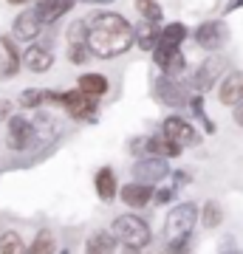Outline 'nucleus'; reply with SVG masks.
I'll list each match as a JSON object with an SVG mask.
<instances>
[{
    "instance_id": "nucleus-1",
    "label": "nucleus",
    "mask_w": 243,
    "mask_h": 254,
    "mask_svg": "<svg viewBox=\"0 0 243 254\" xmlns=\"http://www.w3.org/2000/svg\"><path fill=\"white\" fill-rule=\"evenodd\" d=\"M88 51L96 60H113L133 48V23L119 11L99 9L88 20Z\"/></svg>"
},
{
    "instance_id": "nucleus-2",
    "label": "nucleus",
    "mask_w": 243,
    "mask_h": 254,
    "mask_svg": "<svg viewBox=\"0 0 243 254\" xmlns=\"http://www.w3.org/2000/svg\"><path fill=\"white\" fill-rule=\"evenodd\" d=\"M110 235L116 237L119 246H130V249H147L153 243V229L144 218L133 215V212H125L119 215L113 223H110Z\"/></svg>"
},
{
    "instance_id": "nucleus-3",
    "label": "nucleus",
    "mask_w": 243,
    "mask_h": 254,
    "mask_svg": "<svg viewBox=\"0 0 243 254\" xmlns=\"http://www.w3.org/2000/svg\"><path fill=\"white\" fill-rule=\"evenodd\" d=\"M198 212H201L198 203H192V200H184L178 206H172L167 212V218H164V237H167V243L192 237V232L198 226Z\"/></svg>"
},
{
    "instance_id": "nucleus-4",
    "label": "nucleus",
    "mask_w": 243,
    "mask_h": 254,
    "mask_svg": "<svg viewBox=\"0 0 243 254\" xmlns=\"http://www.w3.org/2000/svg\"><path fill=\"white\" fill-rule=\"evenodd\" d=\"M189 37V28L184 26V23H167V26L162 28V34H159V46L153 48V63L159 65V68H167V63H170L172 57L181 51V46H184V40Z\"/></svg>"
},
{
    "instance_id": "nucleus-5",
    "label": "nucleus",
    "mask_w": 243,
    "mask_h": 254,
    "mask_svg": "<svg viewBox=\"0 0 243 254\" xmlns=\"http://www.w3.org/2000/svg\"><path fill=\"white\" fill-rule=\"evenodd\" d=\"M34 141H37V127L31 119L20 116V113L6 119V144H9V150L26 153V150H31Z\"/></svg>"
},
{
    "instance_id": "nucleus-6",
    "label": "nucleus",
    "mask_w": 243,
    "mask_h": 254,
    "mask_svg": "<svg viewBox=\"0 0 243 254\" xmlns=\"http://www.w3.org/2000/svg\"><path fill=\"white\" fill-rule=\"evenodd\" d=\"M224 76H226V60L224 57L221 54L207 57V60H201L198 71H195V76H192V91L204 96V93H209L212 88H218Z\"/></svg>"
},
{
    "instance_id": "nucleus-7",
    "label": "nucleus",
    "mask_w": 243,
    "mask_h": 254,
    "mask_svg": "<svg viewBox=\"0 0 243 254\" xmlns=\"http://www.w3.org/2000/svg\"><path fill=\"white\" fill-rule=\"evenodd\" d=\"M192 40L201 51H209V54H218L221 48L226 46L229 40V28H226L224 20H204L195 31H192Z\"/></svg>"
},
{
    "instance_id": "nucleus-8",
    "label": "nucleus",
    "mask_w": 243,
    "mask_h": 254,
    "mask_svg": "<svg viewBox=\"0 0 243 254\" xmlns=\"http://www.w3.org/2000/svg\"><path fill=\"white\" fill-rule=\"evenodd\" d=\"M57 105H63L65 113L77 122H96V110H99V99H90L85 96L82 91H63L60 93V102Z\"/></svg>"
},
{
    "instance_id": "nucleus-9",
    "label": "nucleus",
    "mask_w": 243,
    "mask_h": 254,
    "mask_svg": "<svg viewBox=\"0 0 243 254\" xmlns=\"http://www.w3.org/2000/svg\"><path fill=\"white\" fill-rule=\"evenodd\" d=\"M170 164L167 158H153V155H147V158H139L133 164V181L136 184H144V187H156V184H162L164 178H170Z\"/></svg>"
},
{
    "instance_id": "nucleus-10",
    "label": "nucleus",
    "mask_w": 243,
    "mask_h": 254,
    "mask_svg": "<svg viewBox=\"0 0 243 254\" xmlns=\"http://www.w3.org/2000/svg\"><path fill=\"white\" fill-rule=\"evenodd\" d=\"M162 136L167 138V141H172L175 147H181V150H184V147H189V144H198V141H201L198 130L189 125L187 119L175 116V113H172V116H167V119L162 122Z\"/></svg>"
},
{
    "instance_id": "nucleus-11",
    "label": "nucleus",
    "mask_w": 243,
    "mask_h": 254,
    "mask_svg": "<svg viewBox=\"0 0 243 254\" xmlns=\"http://www.w3.org/2000/svg\"><path fill=\"white\" fill-rule=\"evenodd\" d=\"M153 91H156V96L162 99V105H167V108H181V105H187L189 96H192L189 88L181 79H172V76H164V73L156 79Z\"/></svg>"
},
{
    "instance_id": "nucleus-12",
    "label": "nucleus",
    "mask_w": 243,
    "mask_h": 254,
    "mask_svg": "<svg viewBox=\"0 0 243 254\" xmlns=\"http://www.w3.org/2000/svg\"><path fill=\"white\" fill-rule=\"evenodd\" d=\"M40 31H43V23L34 14V9H23L14 17V23H11V40L14 43H28L31 46L37 37H40Z\"/></svg>"
},
{
    "instance_id": "nucleus-13",
    "label": "nucleus",
    "mask_w": 243,
    "mask_h": 254,
    "mask_svg": "<svg viewBox=\"0 0 243 254\" xmlns=\"http://www.w3.org/2000/svg\"><path fill=\"white\" fill-rule=\"evenodd\" d=\"M20 65L31 73H45L54 68V51L48 46H40V43H31V46L20 54Z\"/></svg>"
},
{
    "instance_id": "nucleus-14",
    "label": "nucleus",
    "mask_w": 243,
    "mask_h": 254,
    "mask_svg": "<svg viewBox=\"0 0 243 254\" xmlns=\"http://www.w3.org/2000/svg\"><path fill=\"white\" fill-rule=\"evenodd\" d=\"M218 99L226 108H238L243 102V71H229L218 85Z\"/></svg>"
},
{
    "instance_id": "nucleus-15",
    "label": "nucleus",
    "mask_w": 243,
    "mask_h": 254,
    "mask_svg": "<svg viewBox=\"0 0 243 254\" xmlns=\"http://www.w3.org/2000/svg\"><path fill=\"white\" fill-rule=\"evenodd\" d=\"M74 6H77V0H37L34 14L40 17L43 26H54L57 20L63 17V14H68Z\"/></svg>"
},
{
    "instance_id": "nucleus-16",
    "label": "nucleus",
    "mask_w": 243,
    "mask_h": 254,
    "mask_svg": "<svg viewBox=\"0 0 243 254\" xmlns=\"http://www.w3.org/2000/svg\"><path fill=\"white\" fill-rule=\"evenodd\" d=\"M119 198L125 203L127 209H142L147 203H153V187H144V184H125V187H119Z\"/></svg>"
},
{
    "instance_id": "nucleus-17",
    "label": "nucleus",
    "mask_w": 243,
    "mask_h": 254,
    "mask_svg": "<svg viewBox=\"0 0 243 254\" xmlns=\"http://www.w3.org/2000/svg\"><path fill=\"white\" fill-rule=\"evenodd\" d=\"M23 65H20V51L11 34L0 37V76H14Z\"/></svg>"
},
{
    "instance_id": "nucleus-18",
    "label": "nucleus",
    "mask_w": 243,
    "mask_h": 254,
    "mask_svg": "<svg viewBox=\"0 0 243 254\" xmlns=\"http://www.w3.org/2000/svg\"><path fill=\"white\" fill-rule=\"evenodd\" d=\"M93 190L99 195L102 203H110V200L119 195V181H116V173L113 167H99L96 175H93Z\"/></svg>"
},
{
    "instance_id": "nucleus-19",
    "label": "nucleus",
    "mask_w": 243,
    "mask_h": 254,
    "mask_svg": "<svg viewBox=\"0 0 243 254\" xmlns=\"http://www.w3.org/2000/svg\"><path fill=\"white\" fill-rule=\"evenodd\" d=\"M77 91H82L85 96H90V99H102L105 93L110 91V79L105 76V73H82L80 79H77Z\"/></svg>"
},
{
    "instance_id": "nucleus-20",
    "label": "nucleus",
    "mask_w": 243,
    "mask_h": 254,
    "mask_svg": "<svg viewBox=\"0 0 243 254\" xmlns=\"http://www.w3.org/2000/svg\"><path fill=\"white\" fill-rule=\"evenodd\" d=\"M48 102H60V91H43V88H26V91H20L17 96V105L23 110H37L48 105Z\"/></svg>"
},
{
    "instance_id": "nucleus-21",
    "label": "nucleus",
    "mask_w": 243,
    "mask_h": 254,
    "mask_svg": "<svg viewBox=\"0 0 243 254\" xmlns=\"http://www.w3.org/2000/svg\"><path fill=\"white\" fill-rule=\"evenodd\" d=\"M184 153L181 147H175L172 141H167V138L159 133V136H147V141H144V158L147 155H153V158H178V155Z\"/></svg>"
},
{
    "instance_id": "nucleus-22",
    "label": "nucleus",
    "mask_w": 243,
    "mask_h": 254,
    "mask_svg": "<svg viewBox=\"0 0 243 254\" xmlns=\"http://www.w3.org/2000/svg\"><path fill=\"white\" fill-rule=\"evenodd\" d=\"M159 34H162L159 23H147V20H142V23H136L133 26V43L142 48V51H150V54H153V48L159 46Z\"/></svg>"
},
{
    "instance_id": "nucleus-23",
    "label": "nucleus",
    "mask_w": 243,
    "mask_h": 254,
    "mask_svg": "<svg viewBox=\"0 0 243 254\" xmlns=\"http://www.w3.org/2000/svg\"><path fill=\"white\" fill-rule=\"evenodd\" d=\"M119 252V243L116 237L110 235V229H99L88 237L85 243V254H116Z\"/></svg>"
},
{
    "instance_id": "nucleus-24",
    "label": "nucleus",
    "mask_w": 243,
    "mask_h": 254,
    "mask_svg": "<svg viewBox=\"0 0 243 254\" xmlns=\"http://www.w3.org/2000/svg\"><path fill=\"white\" fill-rule=\"evenodd\" d=\"M23 254H57V237L51 229H40Z\"/></svg>"
},
{
    "instance_id": "nucleus-25",
    "label": "nucleus",
    "mask_w": 243,
    "mask_h": 254,
    "mask_svg": "<svg viewBox=\"0 0 243 254\" xmlns=\"http://www.w3.org/2000/svg\"><path fill=\"white\" fill-rule=\"evenodd\" d=\"M198 223L204 229H218L221 223H224V206L218 203V200H207L204 206H201V212H198Z\"/></svg>"
},
{
    "instance_id": "nucleus-26",
    "label": "nucleus",
    "mask_w": 243,
    "mask_h": 254,
    "mask_svg": "<svg viewBox=\"0 0 243 254\" xmlns=\"http://www.w3.org/2000/svg\"><path fill=\"white\" fill-rule=\"evenodd\" d=\"M136 3V11L142 14V20L147 23H162L164 11H162V3L159 0H133Z\"/></svg>"
},
{
    "instance_id": "nucleus-27",
    "label": "nucleus",
    "mask_w": 243,
    "mask_h": 254,
    "mask_svg": "<svg viewBox=\"0 0 243 254\" xmlns=\"http://www.w3.org/2000/svg\"><path fill=\"white\" fill-rule=\"evenodd\" d=\"M26 246H23V237L17 232H3L0 235V254H23Z\"/></svg>"
},
{
    "instance_id": "nucleus-28",
    "label": "nucleus",
    "mask_w": 243,
    "mask_h": 254,
    "mask_svg": "<svg viewBox=\"0 0 243 254\" xmlns=\"http://www.w3.org/2000/svg\"><path fill=\"white\" fill-rule=\"evenodd\" d=\"M65 37H68V46H88V23L85 20H74L68 26V31H65Z\"/></svg>"
},
{
    "instance_id": "nucleus-29",
    "label": "nucleus",
    "mask_w": 243,
    "mask_h": 254,
    "mask_svg": "<svg viewBox=\"0 0 243 254\" xmlns=\"http://www.w3.org/2000/svg\"><path fill=\"white\" fill-rule=\"evenodd\" d=\"M88 60H90L88 46H68V63H74V65H85Z\"/></svg>"
},
{
    "instance_id": "nucleus-30",
    "label": "nucleus",
    "mask_w": 243,
    "mask_h": 254,
    "mask_svg": "<svg viewBox=\"0 0 243 254\" xmlns=\"http://www.w3.org/2000/svg\"><path fill=\"white\" fill-rule=\"evenodd\" d=\"M167 254H192V237H187V240H175V243H167Z\"/></svg>"
},
{
    "instance_id": "nucleus-31",
    "label": "nucleus",
    "mask_w": 243,
    "mask_h": 254,
    "mask_svg": "<svg viewBox=\"0 0 243 254\" xmlns=\"http://www.w3.org/2000/svg\"><path fill=\"white\" fill-rule=\"evenodd\" d=\"M175 198V190L172 187H164V190H153V203L156 206H164V203H170Z\"/></svg>"
},
{
    "instance_id": "nucleus-32",
    "label": "nucleus",
    "mask_w": 243,
    "mask_h": 254,
    "mask_svg": "<svg viewBox=\"0 0 243 254\" xmlns=\"http://www.w3.org/2000/svg\"><path fill=\"white\" fill-rule=\"evenodd\" d=\"M189 110H192V113H195V116H204V113H207V110H204V96H201V93H192V96H189Z\"/></svg>"
},
{
    "instance_id": "nucleus-33",
    "label": "nucleus",
    "mask_w": 243,
    "mask_h": 254,
    "mask_svg": "<svg viewBox=\"0 0 243 254\" xmlns=\"http://www.w3.org/2000/svg\"><path fill=\"white\" fill-rule=\"evenodd\" d=\"M170 175H172V190H178V187H184V184L189 181L187 170H175V173H170Z\"/></svg>"
},
{
    "instance_id": "nucleus-34",
    "label": "nucleus",
    "mask_w": 243,
    "mask_h": 254,
    "mask_svg": "<svg viewBox=\"0 0 243 254\" xmlns=\"http://www.w3.org/2000/svg\"><path fill=\"white\" fill-rule=\"evenodd\" d=\"M232 116H235V125L243 127V102L238 105V108H232Z\"/></svg>"
},
{
    "instance_id": "nucleus-35",
    "label": "nucleus",
    "mask_w": 243,
    "mask_h": 254,
    "mask_svg": "<svg viewBox=\"0 0 243 254\" xmlns=\"http://www.w3.org/2000/svg\"><path fill=\"white\" fill-rule=\"evenodd\" d=\"M235 9H243V0H229V3H226V9H224V14H232Z\"/></svg>"
},
{
    "instance_id": "nucleus-36",
    "label": "nucleus",
    "mask_w": 243,
    "mask_h": 254,
    "mask_svg": "<svg viewBox=\"0 0 243 254\" xmlns=\"http://www.w3.org/2000/svg\"><path fill=\"white\" fill-rule=\"evenodd\" d=\"M119 254H142V249H130V246H119Z\"/></svg>"
},
{
    "instance_id": "nucleus-37",
    "label": "nucleus",
    "mask_w": 243,
    "mask_h": 254,
    "mask_svg": "<svg viewBox=\"0 0 243 254\" xmlns=\"http://www.w3.org/2000/svg\"><path fill=\"white\" fill-rule=\"evenodd\" d=\"M82 3H90V6H108L113 0H82Z\"/></svg>"
},
{
    "instance_id": "nucleus-38",
    "label": "nucleus",
    "mask_w": 243,
    "mask_h": 254,
    "mask_svg": "<svg viewBox=\"0 0 243 254\" xmlns=\"http://www.w3.org/2000/svg\"><path fill=\"white\" fill-rule=\"evenodd\" d=\"M6 3H11V6H26V3H31V0H6Z\"/></svg>"
},
{
    "instance_id": "nucleus-39",
    "label": "nucleus",
    "mask_w": 243,
    "mask_h": 254,
    "mask_svg": "<svg viewBox=\"0 0 243 254\" xmlns=\"http://www.w3.org/2000/svg\"><path fill=\"white\" fill-rule=\"evenodd\" d=\"M224 254H243V252H241V249H235V246H229V249H226Z\"/></svg>"
},
{
    "instance_id": "nucleus-40",
    "label": "nucleus",
    "mask_w": 243,
    "mask_h": 254,
    "mask_svg": "<svg viewBox=\"0 0 243 254\" xmlns=\"http://www.w3.org/2000/svg\"><path fill=\"white\" fill-rule=\"evenodd\" d=\"M57 254H71V252H68V249H63V252H57Z\"/></svg>"
}]
</instances>
